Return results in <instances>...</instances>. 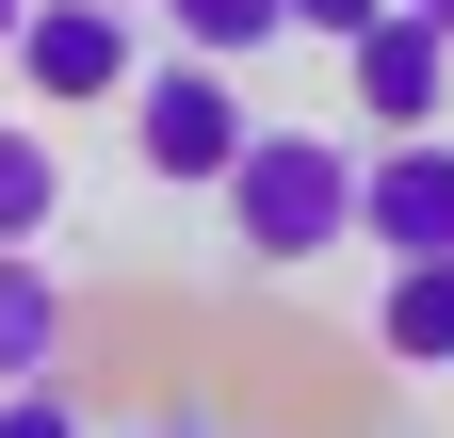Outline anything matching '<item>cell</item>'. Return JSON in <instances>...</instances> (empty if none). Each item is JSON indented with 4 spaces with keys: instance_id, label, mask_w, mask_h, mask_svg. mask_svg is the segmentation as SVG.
Here are the masks:
<instances>
[{
    "instance_id": "obj_1",
    "label": "cell",
    "mask_w": 454,
    "mask_h": 438,
    "mask_svg": "<svg viewBox=\"0 0 454 438\" xmlns=\"http://www.w3.org/2000/svg\"><path fill=\"white\" fill-rule=\"evenodd\" d=\"M357 211H373V146H340V130H260L227 179V228L260 277H309L325 244H357Z\"/></svg>"
},
{
    "instance_id": "obj_3",
    "label": "cell",
    "mask_w": 454,
    "mask_h": 438,
    "mask_svg": "<svg viewBox=\"0 0 454 438\" xmlns=\"http://www.w3.org/2000/svg\"><path fill=\"white\" fill-rule=\"evenodd\" d=\"M17 82L49 98V114H82V98H130V82H146V33H130V0H33V33H17Z\"/></svg>"
},
{
    "instance_id": "obj_5",
    "label": "cell",
    "mask_w": 454,
    "mask_h": 438,
    "mask_svg": "<svg viewBox=\"0 0 454 438\" xmlns=\"http://www.w3.org/2000/svg\"><path fill=\"white\" fill-rule=\"evenodd\" d=\"M357 244H389V260H454V130L373 146V211H357Z\"/></svg>"
},
{
    "instance_id": "obj_14",
    "label": "cell",
    "mask_w": 454,
    "mask_h": 438,
    "mask_svg": "<svg viewBox=\"0 0 454 438\" xmlns=\"http://www.w3.org/2000/svg\"><path fill=\"white\" fill-rule=\"evenodd\" d=\"M406 17H438V33H454V0H406Z\"/></svg>"
},
{
    "instance_id": "obj_10",
    "label": "cell",
    "mask_w": 454,
    "mask_h": 438,
    "mask_svg": "<svg viewBox=\"0 0 454 438\" xmlns=\"http://www.w3.org/2000/svg\"><path fill=\"white\" fill-rule=\"evenodd\" d=\"M0 438H98V422H82L66 373H49V390H0Z\"/></svg>"
},
{
    "instance_id": "obj_9",
    "label": "cell",
    "mask_w": 454,
    "mask_h": 438,
    "mask_svg": "<svg viewBox=\"0 0 454 438\" xmlns=\"http://www.w3.org/2000/svg\"><path fill=\"white\" fill-rule=\"evenodd\" d=\"M162 33H179V49H211V66H244V49H276V33H293V0H162Z\"/></svg>"
},
{
    "instance_id": "obj_4",
    "label": "cell",
    "mask_w": 454,
    "mask_h": 438,
    "mask_svg": "<svg viewBox=\"0 0 454 438\" xmlns=\"http://www.w3.org/2000/svg\"><path fill=\"white\" fill-rule=\"evenodd\" d=\"M340 82H357V130L373 146H406V130H438V98H454V33L438 17H389V33L340 49Z\"/></svg>"
},
{
    "instance_id": "obj_7",
    "label": "cell",
    "mask_w": 454,
    "mask_h": 438,
    "mask_svg": "<svg viewBox=\"0 0 454 438\" xmlns=\"http://www.w3.org/2000/svg\"><path fill=\"white\" fill-rule=\"evenodd\" d=\"M66 277H49L33 244H0V390H49V373H66Z\"/></svg>"
},
{
    "instance_id": "obj_11",
    "label": "cell",
    "mask_w": 454,
    "mask_h": 438,
    "mask_svg": "<svg viewBox=\"0 0 454 438\" xmlns=\"http://www.w3.org/2000/svg\"><path fill=\"white\" fill-rule=\"evenodd\" d=\"M389 17H406V0H293V33H309V49H357V33H389Z\"/></svg>"
},
{
    "instance_id": "obj_6",
    "label": "cell",
    "mask_w": 454,
    "mask_h": 438,
    "mask_svg": "<svg viewBox=\"0 0 454 438\" xmlns=\"http://www.w3.org/2000/svg\"><path fill=\"white\" fill-rule=\"evenodd\" d=\"M373 357L422 373V390H454V260H389V293H373Z\"/></svg>"
},
{
    "instance_id": "obj_13",
    "label": "cell",
    "mask_w": 454,
    "mask_h": 438,
    "mask_svg": "<svg viewBox=\"0 0 454 438\" xmlns=\"http://www.w3.org/2000/svg\"><path fill=\"white\" fill-rule=\"evenodd\" d=\"M17 33H33V0H0V66H17Z\"/></svg>"
},
{
    "instance_id": "obj_12",
    "label": "cell",
    "mask_w": 454,
    "mask_h": 438,
    "mask_svg": "<svg viewBox=\"0 0 454 438\" xmlns=\"http://www.w3.org/2000/svg\"><path fill=\"white\" fill-rule=\"evenodd\" d=\"M114 438H211V422L195 406H146V422H114Z\"/></svg>"
},
{
    "instance_id": "obj_8",
    "label": "cell",
    "mask_w": 454,
    "mask_h": 438,
    "mask_svg": "<svg viewBox=\"0 0 454 438\" xmlns=\"http://www.w3.org/2000/svg\"><path fill=\"white\" fill-rule=\"evenodd\" d=\"M33 228H66V146L0 114V244H33Z\"/></svg>"
},
{
    "instance_id": "obj_2",
    "label": "cell",
    "mask_w": 454,
    "mask_h": 438,
    "mask_svg": "<svg viewBox=\"0 0 454 438\" xmlns=\"http://www.w3.org/2000/svg\"><path fill=\"white\" fill-rule=\"evenodd\" d=\"M130 146H146V179L227 195V179H244V146H260V114H244V82H227L211 49H162V66L130 82Z\"/></svg>"
}]
</instances>
